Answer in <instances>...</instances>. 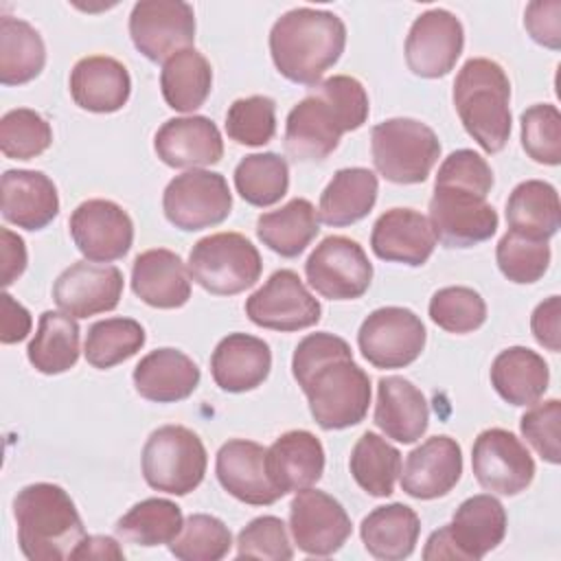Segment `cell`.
Masks as SVG:
<instances>
[{
	"mask_svg": "<svg viewBox=\"0 0 561 561\" xmlns=\"http://www.w3.org/2000/svg\"><path fill=\"white\" fill-rule=\"evenodd\" d=\"M351 476L373 497H388L401 473V454L383 436L364 432L351 451Z\"/></svg>",
	"mask_w": 561,
	"mask_h": 561,
	"instance_id": "cell-40",
	"label": "cell"
},
{
	"mask_svg": "<svg viewBox=\"0 0 561 561\" xmlns=\"http://www.w3.org/2000/svg\"><path fill=\"white\" fill-rule=\"evenodd\" d=\"M318 232V213L305 197H294L278 210L263 213L256 219V237L263 241V245L285 259L302 254Z\"/></svg>",
	"mask_w": 561,
	"mask_h": 561,
	"instance_id": "cell-36",
	"label": "cell"
},
{
	"mask_svg": "<svg viewBox=\"0 0 561 561\" xmlns=\"http://www.w3.org/2000/svg\"><path fill=\"white\" fill-rule=\"evenodd\" d=\"M213 88V68L208 59L195 50L184 48L171 55L160 70V90L167 105L175 112H195L204 105Z\"/></svg>",
	"mask_w": 561,
	"mask_h": 561,
	"instance_id": "cell-37",
	"label": "cell"
},
{
	"mask_svg": "<svg viewBox=\"0 0 561 561\" xmlns=\"http://www.w3.org/2000/svg\"><path fill=\"white\" fill-rule=\"evenodd\" d=\"M370 105L364 85L348 75H333L309 88L285 121V151L298 162L329 158L342 134L359 129Z\"/></svg>",
	"mask_w": 561,
	"mask_h": 561,
	"instance_id": "cell-2",
	"label": "cell"
},
{
	"mask_svg": "<svg viewBox=\"0 0 561 561\" xmlns=\"http://www.w3.org/2000/svg\"><path fill=\"white\" fill-rule=\"evenodd\" d=\"M379 193L377 175L364 167H348L335 171L331 182L320 195L318 219L327 226L342 228L364 219Z\"/></svg>",
	"mask_w": 561,
	"mask_h": 561,
	"instance_id": "cell-33",
	"label": "cell"
},
{
	"mask_svg": "<svg viewBox=\"0 0 561 561\" xmlns=\"http://www.w3.org/2000/svg\"><path fill=\"white\" fill-rule=\"evenodd\" d=\"M237 557L289 561L294 557V550L283 519L274 515L254 517L237 537Z\"/></svg>",
	"mask_w": 561,
	"mask_h": 561,
	"instance_id": "cell-50",
	"label": "cell"
},
{
	"mask_svg": "<svg viewBox=\"0 0 561 561\" xmlns=\"http://www.w3.org/2000/svg\"><path fill=\"white\" fill-rule=\"evenodd\" d=\"M272 368L267 342L248 333H230L213 351L210 375L224 392H248L259 388Z\"/></svg>",
	"mask_w": 561,
	"mask_h": 561,
	"instance_id": "cell-30",
	"label": "cell"
},
{
	"mask_svg": "<svg viewBox=\"0 0 561 561\" xmlns=\"http://www.w3.org/2000/svg\"><path fill=\"white\" fill-rule=\"evenodd\" d=\"M508 230L548 241L561 226V206L557 188L543 180L519 182L506 202Z\"/></svg>",
	"mask_w": 561,
	"mask_h": 561,
	"instance_id": "cell-35",
	"label": "cell"
},
{
	"mask_svg": "<svg viewBox=\"0 0 561 561\" xmlns=\"http://www.w3.org/2000/svg\"><path fill=\"white\" fill-rule=\"evenodd\" d=\"M289 530L300 552L309 557H329L351 537V517L344 506L318 489L296 491L289 504Z\"/></svg>",
	"mask_w": 561,
	"mask_h": 561,
	"instance_id": "cell-17",
	"label": "cell"
},
{
	"mask_svg": "<svg viewBox=\"0 0 561 561\" xmlns=\"http://www.w3.org/2000/svg\"><path fill=\"white\" fill-rule=\"evenodd\" d=\"M427 331L405 307H381L366 316L357 331V346L375 368H405L425 348Z\"/></svg>",
	"mask_w": 561,
	"mask_h": 561,
	"instance_id": "cell-12",
	"label": "cell"
},
{
	"mask_svg": "<svg viewBox=\"0 0 561 561\" xmlns=\"http://www.w3.org/2000/svg\"><path fill=\"white\" fill-rule=\"evenodd\" d=\"M145 482L169 495H188L206 473L208 456L202 438L184 425H162L153 430L142 447Z\"/></svg>",
	"mask_w": 561,
	"mask_h": 561,
	"instance_id": "cell-8",
	"label": "cell"
},
{
	"mask_svg": "<svg viewBox=\"0 0 561 561\" xmlns=\"http://www.w3.org/2000/svg\"><path fill=\"white\" fill-rule=\"evenodd\" d=\"M18 543L31 561H64L85 537L72 497L53 482H35L13 500Z\"/></svg>",
	"mask_w": 561,
	"mask_h": 561,
	"instance_id": "cell-4",
	"label": "cell"
},
{
	"mask_svg": "<svg viewBox=\"0 0 561 561\" xmlns=\"http://www.w3.org/2000/svg\"><path fill=\"white\" fill-rule=\"evenodd\" d=\"M188 274L215 296H234L250 289L263 270L261 254L239 232H215L199 239L188 254Z\"/></svg>",
	"mask_w": 561,
	"mask_h": 561,
	"instance_id": "cell-9",
	"label": "cell"
},
{
	"mask_svg": "<svg viewBox=\"0 0 561 561\" xmlns=\"http://www.w3.org/2000/svg\"><path fill=\"white\" fill-rule=\"evenodd\" d=\"M70 559H99V561H107V559H125L123 548L118 546L116 539L105 537V535H85L77 548L70 552Z\"/></svg>",
	"mask_w": 561,
	"mask_h": 561,
	"instance_id": "cell-57",
	"label": "cell"
},
{
	"mask_svg": "<svg viewBox=\"0 0 561 561\" xmlns=\"http://www.w3.org/2000/svg\"><path fill=\"white\" fill-rule=\"evenodd\" d=\"M559 423H561V401L559 399L533 403L530 410H526L524 416L519 419L522 436L541 456V460H546L550 465H559V460H561Z\"/></svg>",
	"mask_w": 561,
	"mask_h": 561,
	"instance_id": "cell-51",
	"label": "cell"
},
{
	"mask_svg": "<svg viewBox=\"0 0 561 561\" xmlns=\"http://www.w3.org/2000/svg\"><path fill=\"white\" fill-rule=\"evenodd\" d=\"M305 276L322 298L353 300L368 291L373 263L355 239L331 234L309 254Z\"/></svg>",
	"mask_w": 561,
	"mask_h": 561,
	"instance_id": "cell-13",
	"label": "cell"
},
{
	"mask_svg": "<svg viewBox=\"0 0 561 561\" xmlns=\"http://www.w3.org/2000/svg\"><path fill=\"white\" fill-rule=\"evenodd\" d=\"M131 379L142 399L175 403L195 392L199 386V368L178 348H156L136 364Z\"/></svg>",
	"mask_w": 561,
	"mask_h": 561,
	"instance_id": "cell-31",
	"label": "cell"
},
{
	"mask_svg": "<svg viewBox=\"0 0 561 561\" xmlns=\"http://www.w3.org/2000/svg\"><path fill=\"white\" fill-rule=\"evenodd\" d=\"M346 46V26L324 9L298 7L283 13L270 31V53L276 70L291 83L316 85L337 64Z\"/></svg>",
	"mask_w": 561,
	"mask_h": 561,
	"instance_id": "cell-3",
	"label": "cell"
},
{
	"mask_svg": "<svg viewBox=\"0 0 561 561\" xmlns=\"http://www.w3.org/2000/svg\"><path fill=\"white\" fill-rule=\"evenodd\" d=\"M465 46V28L447 9L421 13L405 37V64L423 79H438L454 70Z\"/></svg>",
	"mask_w": 561,
	"mask_h": 561,
	"instance_id": "cell-18",
	"label": "cell"
},
{
	"mask_svg": "<svg viewBox=\"0 0 561 561\" xmlns=\"http://www.w3.org/2000/svg\"><path fill=\"white\" fill-rule=\"evenodd\" d=\"M548 381L546 359L526 346H508L491 364V386L511 405L537 403L548 390Z\"/></svg>",
	"mask_w": 561,
	"mask_h": 561,
	"instance_id": "cell-34",
	"label": "cell"
},
{
	"mask_svg": "<svg viewBox=\"0 0 561 561\" xmlns=\"http://www.w3.org/2000/svg\"><path fill=\"white\" fill-rule=\"evenodd\" d=\"M265 447L232 438L224 443L217 451L215 473L219 484L239 502L252 506H267L283 497V493L272 484L265 469Z\"/></svg>",
	"mask_w": 561,
	"mask_h": 561,
	"instance_id": "cell-22",
	"label": "cell"
},
{
	"mask_svg": "<svg viewBox=\"0 0 561 561\" xmlns=\"http://www.w3.org/2000/svg\"><path fill=\"white\" fill-rule=\"evenodd\" d=\"M46 64V46L35 26L26 20L0 18V81L22 85L33 81Z\"/></svg>",
	"mask_w": 561,
	"mask_h": 561,
	"instance_id": "cell-38",
	"label": "cell"
},
{
	"mask_svg": "<svg viewBox=\"0 0 561 561\" xmlns=\"http://www.w3.org/2000/svg\"><path fill=\"white\" fill-rule=\"evenodd\" d=\"M123 296V272L116 265L77 261L66 267L55 285L53 298L59 311L72 318H90L116 309Z\"/></svg>",
	"mask_w": 561,
	"mask_h": 561,
	"instance_id": "cell-20",
	"label": "cell"
},
{
	"mask_svg": "<svg viewBox=\"0 0 561 561\" xmlns=\"http://www.w3.org/2000/svg\"><path fill=\"white\" fill-rule=\"evenodd\" d=\"M245 316L263 329L300 331L320 322L322 307L294 270H276L245 300Z\"/></svg>",
	"mask_w": 561,
	"mask_h": 561,
	"instance_id": "cell-16",
	"label": "cell"
},
{
	"mask_svg": "<svg viewBox=\"0 0 561 561\" xmlns=\"http://www.w3.org/2000/svg\"><path fill=\"white\" fill-rule=\"evenodd\" d=\"M430 318L447 333H471L484 324L486 302L471 287H443L430 298Z\"/></svg>",
	"mask_w": 561,
	"mask_h": 561,
	"instance_id": "cell-45",
	"label": "cell"
},
{
	"mask_svg": "<svg viewBox=\"0 0 561 561\" xmlns=\"http://www.w3.org/2000/svg\"><path fill=\"white\" fill-rule=\"evenodd\" d=\"M506 511L491 493L467 497L451 522L434 530L423 548L425 561H478L497 548L506 535Z\"/></svg>",
	"mask_w": 561,
	"mask_h": 561,
	"instance_id": "cell-6",
	"label": "cell"
},
{
	"mask_svg": "<svg viewBox=\"0 0 561 561\" xmlns=\"http://www.w3.org/2000/svg\"><path fill=\"white\" fill-rule=\"evenodd\" d=\"M131 289L149 307L178 309L191 298V274L180 254L167 248L145 250L134 259Z\"/></svg>",
	"mask_w": 561,
	"mask_h": 561,
	"instance_id": "cell-27",
	"label": "cell"
},
{
	"mask_svg": "<svg viewBox=\"0 0 561 561\" xmlns=\"http://www.w3.org/2000/svg\"><path fill=\"white\" fill-rule=\"evenodd\" d=\"M184 526L182 511L175 502L164 497H147L134 504L118 522L116 535L136 546L171 543Z\"/></svg>",
	"mask_w": 561,
	"mask_h": 561,
	"instance_id": "cell-41",
	"label": "cell"
},
{
	"mask_svg": "<svg viewBox=\"0 0 561 561\" xmlns=\"http://www.w3.org/2000/svg\"><path fill=\"white\" fill-rule=\"evenodd\" d=\"M158 158L173 169H199L217 164L224 156L219 127L208 116L169 118L153 136Z\"/></svg>",
	"mask_w": 561,
	"mask_h": 561,
	"instance_id": "cell-23",
	"label": "cell"
},
{
	"mask_svg": "<svg viewBox=\"0 0 561 561\" xmlns=\"http://www.w3.org/2000/svg\"><path fill=\"white\" fill-rule=\"evenodd\" d=\"M524 26L530 37L557 50L561 46V2L559 0H535L524 11Z\"/></svg>",
	"mask_w": 561,
	"mask_h": 561,
	"instance_id": "cell-53",
	"label": "cell"
},
{
	"mask_svg": "<svg viewBox=\"0 0 561 561\" xmlns=\"http://www.w3.org/2000/svg\"><path fill=\"white\" fill-rule=\"evenodd\" d=\"M2 309H0V342L15 344L22 342L33 327L31 313L22 307L11 294H2Z\"/></svg>",
	"mask_w": 561,
	"mask_h": 561,
	"instance_id": "cell-55",
	"label": "cell"
},
{
	"mask_svg": "<svg viewBox=\"0 0 561 561\" xmlns=\"http://www.w3.org/2000/svg\"><path fill=\"white\" fill-rule=\"evenodd\" d=\"M53 142L48 121L28 107L9 110L0 118V149L11 160H31Z\"/></svg>",
	"mask_w": 561,
	"mask_h": 561,
	"instance_id": "cell-46",
	"label": "cell"
},
{
	"mask_svg": "<svg viewBox=\"0 0 561 561\" xmlns=\"http://www.w3.org/2000/svg\"><path fill=\"white\" fill-rule=\"evenodd\" d=\"M2 217L24 230L46 228L59 213L55 182L31 169H9L2 173Z\"/></svg>",
	"mask_w": 561,
	"mask_h": 561,
	"instance_id": "cell-26",
	"label": "cell"
},
{
	"mask_svg": "<svg viewBox=\"0 0 561 561\" xmlns=\"http://www.w3.org/2000/svg\"><path fill=\"white\" fill-rule=\"evenodd\" d=\"M0 239H2V243H0V263H2L0 283H2V287H9L26 270V245H24L22 237L11 232L9 228L0 230Z\"/></svg>",
	"mask_w": 561,
	"mask_h": 561,
	"instance_id": "cell-56",
	"label": "cell"
},
{
	"mask_svg": "<svg viewBox=\"0 0 561 561\" xmlns=\"http://www.w3.org/2000/svg\"><path fill=\"white\" fill-rule=\"evenodd\" d=\"M462 476V449L451 436H432L414 447L401 471V489L416 500L447 495Z\"/></svg>",
	"mask_w": 561,
	"mask_h": 561,
	"instance_id": "cell-21",
	"label": "cell"
},
{
	"mask_svg": "<svg viewBox=\"0 0 561 561\" xmlns=\"http://www.w3.org/2000/svg\"><path fill=\"white\" fill-rule=\"evenodd\" d=\"M559 318H561L559 296H550L543 302H539L530 316V331H533L535 340L552 353H559V348H561Z\"/></svg>",
	"mask_w": 561,
	"mask_h": 561,
	"instance_id": "cell-54",
	"label": "cell"
},
{
	"mask_svg": "<svg viewBox=\"0 0 561 561\" xmlns=\"http://www.w3.org/2000/svg\"><path fill=\"white\" fill-rule=\"evenodd\" d=\"M234 188L248 204L259 208L280 202L289 188L287 160L272 151L241 158L234 167Z\"/></svg>",
	"mask_w": 561,
	"mask_h": 561,
	"instance_id": "cell-42",
	"label": "cell"
},
{
	"mask_svg": "<svg viewBox=\"0 0 561 561\" xmlns=\"http://www.w3.org/2000/svg\"><path fill=\"white\" fill-rule=\"evenodd\" d=\"M421 519L414 508L392 502L373 508L359 526V537L368 554L381 561L408 559L419 541Z\"/></svg>",
	"mask_w": 561,
	"mask_h": 561,
	"instance_id": "cell-32",
	"label": "cell"
},
{
	"mask_svg": "<svg viewBox=\"0 0 561 561\" xmlns=\"http://www.w3.org/2000/svg\"><path fill=\"white\" fill-rule=\"evenodd\" d=\"M129 35L149 61H167L195 42V11L182 0H140L129 15Z\"/></svg>",
	"mask_w": 561,
	"mask_h": 561,
	"instance_id": "cell-14",
	"label": "cell"
},
{
	"mask_svg": "<svg viewBox=\"0 0 561 561\" xmlns=\"http://www.w3.org/2000/svg\"><path fill=\"white\" fill-rule=\"evenodd\" d=\"M162 210L169 224L180 230L195 232L228 219L232 210V193L221 173L191 169L167 184Z\"/></svg>",
	"mask_w": 561,
	"mask_h": 561,
	"instance_id": "cell-11",
	"label": "cell"
},
{
	"mask_svg": "<svg viewBox=\"0 0 561 561\" xmlns=\"http://www.w3.org/2000/svg\"><path fill=\"white\" fill-rule=\"evenodd\" d=\"M522 147L539 164L561 162V114L552 103H537L522 112Z\"/></svg>",
	"mask_w": 561,
	"mask_h": 561,
	"instance_id": "cell-49",
	"label": "cell"
},
{
	"mask_svg": "<svg viewBox=\"0 0 561 561\" xmlns=\"http://www.w3.org/2000/svg\"><path fill=\"white\" fill-rule=\"evenodd\" d=\"M500 272L519 285L539 280L550 265V245L541 239H530L508 230L495 248Z\"/></svg>",
	"mask_w": 561,
	"mask_h": 561,
	"instance_id": "cell-47",
	"label": "cell"
},
{
	"mask_svg": "<svg viewBox=\"0 0 561 561\" xmlns=\"http://www.w3.org/2000/svg\"><path fill=\"white\" fill-rule=\"evenodd\" d=\"M70 94L81 110L112 114L129 101L131 79L118 59L107 55H90L72 66Z\"/></svg>",
	"mask_w": 561,
	"mask_h": 561,
	"instance_id": "cell-28",
	"label": "cell"
},
{
	"mask_svg": "<svg viewBox=\"0 0 561 561\" xmlns=\"http://www.w3.org/2000/svg\"><path fill=\"white\" fill-rule=\"evenodd\" d=\"M427 219L436 241L447 248H473L489 241L500 224L484 193L454 184H434Z\"/></svg>",
	"mask_w": 561,
	"mask_h": 561,
	"instance_id": "cell-10",
	"label": "cell"
},
{
	"mask_svg": "<svg viewBox=\"0 0 561 561\" xmlns=\"http://www.w3.org/2000/svg\"><path fill=\"white\" fill-rule=\"evenodd\" d=\"M26 357L35 370L44 375H59L70 370L79 359V324L64 311H44L39 316L37 333L33 335Z\"/></svg>",
	"mask_w": 561,
	"mask_h": 561,
	"instance_id": "cell-39",
	"label": "cell"
},
{
	"mask_svg": "<svg viewBox=\"0 0 561 561\" xmlns=\"http://www.w3.org/2000/svg\"><path fill=\"white\" fill-rule=\"evenodd\" d=\"M511 81L504 68L486 57H471L454 81V105L467 134L497 153L511 136Z\"/></svg>",
	"mask_w": 561,
	"mask_h": 561,
	"instance_id": "cell-5",
	"label": "cell"
},
{
	"mask_svg": "<svg viewBox=\"0 0 561 561\" xmlns=\"http://www.w3.org/2000/svg\"><path fill=\"white\" fill-rule=\"evenodd\" d=\"M145 329L131 318H105L88 329L83 353L90 366L105 370L129 357L145 346Z\"/></svg>",
	"mask_w": 561,
	"mask_h": 561,
	"instance_id": "cell-43",
	"label": "cell"
},
{
	"mask_svg": "<svg viewBox=\"0 0 561 561\" xmlns=\"http://www.w3.org/2000/svg\"><path fill=\"white\" fill-rule=\"evenodd\" d=\"M370 248L377 259L419 267L434 248L436 234L425 215L414 208H390L377 217L370 232Z\"/></svg>",
	"mask_w": 561,
	"mask_h": 561,
	"instance_id": "cell-24",
	"label": "cell"
},
{
	"mask_svg": "<svg viewBox=\"0 0 561 561\" xmlns=\"http://www.w3.org/2000/svg\"><path fill=\"white\" fill-rule=\"evenodd\" d=\"M68 226L77 250L92 263L123 259L134 243V221L112 199H88L79 204Z\"/></svg>",
	"mask_w": 561,
	"mask_h": 561,
	"instance_id": "cell-19",
	"label": "cell"
},
{
	"mask_svg": "<svg viewBox=\"0 0 561 561\" xmlns=\"http://www.w3.org/2000/svg\"><path fill=\"white\" fill-rule=\"evenodd\" d=\"M230 548V528L219 517L206 513L186 517L180 535L169 543L171 554L182 561H219Z\"/></svg>",
	"mask_w": 561,
	"mask_h": 561,
	"instance_id": "cell-44",
	"label": "cell"
},
{
	"mask_svg": "<svg viewBox=\"0 0 561 561\" xmlns=\"http://www.w3.org/2000/svg\"><path fill=\"white\" fill-rule=\"evenodd\" d=\"M265 469L283 495L309 489L324 473V447L316 434L289 430L267 447Z\"/></svg>",
	"mask_w": 561,
	"mask_h": 561,
	"instance_id": "cell-25",
	"label": "cell"
},
{
	"mask_svg": "<svg viewBox=\"0 0 561 561\" xmlns=\"http://www.w3.org/2000/svg\"><path fill=\"white\" fill-rule=\"evenodd\" d=\"M375 425L397 443L410 445L419 440L430 425L425 394L405 377H381L377 383Z\"/></svg>",
	"mask_w": 561,
	"mask_h": 561,
	"instance_id": "cell-29",
	"label": "cell"
},
{
	"mask_svg": "<svg viewBox=\"0 0 561 561\" xmlns=\"http://www.w3.org/2000/svg\"><path fill=\"white\" fill-rule=\"evenodd\" d=\"M291 373L322 430H346L364 421L370 405V377L353 362L346 340L320 331L302 337Z\"/></svg>",
	"mask_w": 561,
	"mask_h": 561,
	"instance_id": "cell-1",
	"label": "cell"
},
{
	"mask_svg": "<svg viewBox=\"0 0 561 561\" xmlns=\"http://www.w3.org/2000/svg\"><path fill=\"white\" fill-rule=\"evenodd\" d=\"M228 138L245 147H263L276 134V103L270 96L254 94L237 99L226 114Z\"/></svg>",
	"mask_w": 561,
	"mask_h": 561,
	"instance_id": "cell-48",
	"label": "cell"
},
{
	"mask_svg": "<svg viewBox=\"0 0 561 561\" xmlns=\"http://www.w3.org/2000/svg\"><path fill=\"white\" fill-rule=\"evenodd\" d=\"M434 184L467 186V188L489 195V191L493 186V171H491L489 162L473 149H458V151H451L443 160Z\"/></svg>",
	"mask_w": 561,
	"mask_h": 561,
	"instance_id": "cell-52",
	"label": "cell"
},
{
	"mask_svg": "<svg viewBox=\"0 0 561 561\" xmlns=\"http://www.w3.org/2000/svg\"><path fill=\"white\" fill-rule=\"evenodd\" d=\"M471 469L478 484L497 495H517L535 478V460L526 445L508 430L489 427L471 449Z\"/></svg>",
	"mask_w": 561,
	"mask_h": 561,
	"instance_id": "cell-15",
	"label": "cell"
},
{
	"mask_svg": "<svg viewBox=\"0 0 561 561\" xmlns=\"http://www.w3.org/2000/svg\"><path fill=\"white\" fill-rule=\"evenodd\" d=\"M373 164L388 182L421 184L440 158V142L432 127L416 118H388L370 131Z\"/></svg>",
	"mask_w": 561,
	"mask_h": 561,
	"instance_id": "cell-7",
	"label": "cell"
}]
</instances>
